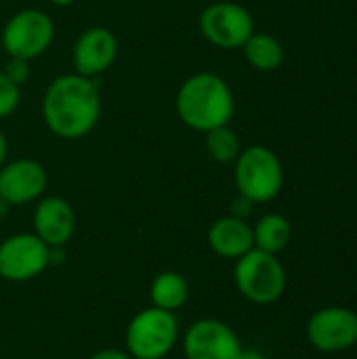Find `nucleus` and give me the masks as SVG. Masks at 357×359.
<instances>
[{
  "mask_svg": "<svg viewBox=\"0 0 357 359\" xmlns=\"http://www.w3.org/2000/svg\"><path fill=\"white\" fill-rule=\"evenodd\" d=\"M42 118L59 139L78 141L90 135L101 118V93L95 78L76 72L57 76L44 90Z\"/></svg>",
  "mask_w": 357,
  "mask_h": 359,
  "instance_id": "f257e3e1",
  "label": "nucleus"
},
{
  "mask_svg": "<svg viewBox=\"0 0 357 359\" xmlns=\"http://www.w3.org/2000/svg\"><path fill=\"white\" fill-rule=\"evenodd\" d=\"M236 111L234 90L225 78L213 72L189 76L177 93V114L194 130L208 133L231 122Z\"/></svg>",
  "mask_w": 357,
  "mask_h": 359,
  "instance_id": "f03ea898",
  "label": "nucleus"
},
{
  "mask_svg": "<svg viewBox=\"0 0 357 359\" xmlns=\"http://www.w3.org/2000/svg\"><path fill=\"white\" fill-rule=\"evenodd\" d=\"M234 181L240 196L255 204H267L282 191L284 168L276 151L265 145H250L236 158Z\"/></svg>",
  "mask_w": 357,
  "mask_h": 359,
  "instance_id": "7ed1b4c3",
  "label": "nucleus"
},
{
  "mask_svg": "<svg viewBox=\"0 0 357 359\" xmlns=\"http://www.w3.org/2000/svg\"><path fill=\"white\" fill-rule=\"evenodd\" d=\"M234 280L240 294L255 305H271L286 290V269L278 261V255L259 248L236 259Z\"/></svg>",
  "mask_w": 357,
  "mask_h": 359,
  "instance_id": "20e7f679",
  "label": "nucleus"
},
{
  "mask_svg": "<svg viewBox=\"0 0 357 359\" xmlns=\"http://www.w3.org/2000/svg\"><path fill=\"white\" fill-rule=\"evenodd\" d=\"M179 339V322L173 311L147 307L126 328V349L133 359H164Z\"/></svg>",
  "mask_w": 357,
  "mask_h": 359,
  "instance_id": "39448f33",
  "label": "nucleus"
},
{
  "mask_svg": "<svg viewBox=\"0 0 357 359\" xmlns=\"http://www.w3.org/2000/svg\"><path fill=\"white\" fill-rule=\"evenodd\" d=\"M55 38V23L40 8H21L2 27V46L8 57L36 59L48 50Z\"/></svg>",
  "mask_w": 357,
  "mask_h": 359,
  "instance_id": "423d86ee",
  "label": "nucleus"
},
{
  "mask_svg": "<svg viewBox=\"0 0 357 359\" xmlns=\"http://www.w3.org/2000/svg\"><path fill=\"white\" fill-rule=\"evenodd\" d=\"M200 34L219 48H242L255 34V19L242 4L219 0L208 4L198 19Z\"/></svg>",
  "mask_w": 357,
  "mask_h": 359,
  "instance_id": "0eeeda50",
  "label": "nucleus"
},
{
  "mask_svg": "<svg viewBox=\"0 0 357 359\" xmlns=\"http://www.w3.org/2000/svg\"><path fill=\"white\" fill-rule=\"evenodd\" d=\"M307 339L322 353L347 351L357 343V313L349 307H324L307 322Z\"/></svg>",
  "mask_w": 357,
  "mask_h": 359,
  "instance_id": "6e6552de",
  "label": "nucleus"
},
{
  "mask_svg": "<svg viewBox=\"0 0 357 359\" xmlns=\"http://www.w3.org/2000/svg\"><path fill=\"white\" fill-rule=\"evenodd\" d=\"M48 265V246L36 233H15L0 244V278L8 282H29Z\"/></svg>",
  "mask_w": 357,
  "mask_h": 359,
  "instance_id": "1a4fd4ad",
  "label": "nucleus"
},
{
  "mask_svg": "<svg viewBox=\"0 0 357 359\" xmlns=\"http://www.w3.org/2000/svg\"><path fill=\"white\" fill-rule=\"evenodd\" d=\"M238 334L221 320H198L183 337V353L187 359H238L242 353Z\"/></svg>",
  "mask_w": 357,
  "mask_h": 359,
  "instance_id": "9d476101",
  "label": "nucleus"
},
{
  "mask_svg": "<svg viewBox=\"0 0 357 359\" xmlns=\"http://www.w3.org/2000/svg\"><path fill=\"white\" fill-rule=\"evenodd\" d=\"M118 38L112 29L95 25L84 29L76 42H74V50H72V61L76 67V74L86 76V78H97L101 74H105L116 57H118Z\"/></svg>",
  "mask_w": 357,
  "mask_h": 359,
  "instance_id": "9b49d317",
  "label": "nucleus"
},
{
  "mask_svg": "<svg viewBox=\"0 0 357 359\" xmlns=\"http://www.w3.org/2000/svg\"><path fill=\"white\" fill-rule=\"evenodd\" d=\"M48 183L44 166L32 158H19L4 162L0 168V198L11 206L29 204L42 198Z\"/></svg>",
  "mask_w": 357,
  "mask_h": 359,
  "instance_id": "f8f14e48",
  "label": "nucleus"
},
{
  "mask_svg": "<svg viewBox=\"0 0 357 359\" xmlns=\"http://www.w3.org/2000/svg\"><path fill=\"white\" fill-rule=\"evenodd\" d=\"M34 233L48 246H65L76 229V215L67 200L59 196L42 198L34 210Z\"/></svg>",
  "mask_w": 357,
  "mask_h": 359,
  "instance_id": "ddd939ff",
  "label": "nucleus"
},
{
  "mask_svg": "<svg viewBox=\"0 0 357 359\" xmlns=\"http://www.w3.org/2000/svg\"><path fill=\"white\" fill-rule=\"evenodd\" d=\"M208 246L223 259H240L255 248L252 227L238 217H221L208 229Z\"/></svg>",
  "mask_w": 357,
  "mask_h": 359,
  "instance_id": "4468645a",
  "label": "nucleus"
},
{
  "mask_svg": "<svg viewBox=\"0 0 357 359\" xmlns=\"http://www.w3.org/2000/svg\"><path fill=\"white\" fill-rule=\"evenodd\" d=\"M248 65L257 72H276L284 63V46L271 34L255 32L242 46Z\"/></svg>",
  "mask_w": 357,
  "mask_h": 359,
  "instance_id": "2eb2a0df",
  "label": "nucleus"
},
{
  "mask_svg": "<svg viewBox=\"0 0 357 359\" xmlns=\"http://www.w3.org/2000/svg\"><path fill=\"white\" fill-rule=\"evenodd\" d=\"M149 299L154 307L164 311H177L181 309L189 299V284L187 280L177 271H164L154 278L149 286Z\"/></svg>",
  "mask_w": 357,
  "mask_h": 359,
  "instance_id": "dca6fc26",
  "label": "nucleus"
},
{
  "mask_svg": "<svg viewBox=\"0 0 357 359\" xmlns=\"http://www.w3.org/2000/svg\"><path fill=\"white\" fill-rule=\"evenodd\" d=\"M252 238H255V248L269 255H278L288 246L292 238V225L286 217L278 212H269L257 221V225L252 227Z\"/></svg>",
  "mask_w": 357,
  "mask_h": 359,
  "instance_id": "f3484780",
  "label": "nucleus"
},
{
  "mask_svg": "<svg viewBox=\"0 0 357 359\" xmlns=\"http://www.w3.org/2000/svg\"><path fill=\"white\" fill-rule=\"evenodd\" d=\"M204 135H206V139H204L206 151L215 162H219V164L236 162V158L242 151V145H240V137L236 135V130L229 124L213 128Z\"/></svg>",
  "mask_w": 357,
  "mask_h": 359,
  "instance_id": "a211bd4d",
  "label": "nucleus"
},
{
  "mask_svg": "<svg viewBox=\"0 0 357 359\" xmlns=\"http://www.w3.org/2000/svg\"><path fill=\"white\" fill-rule=\"evenodd\" d=\"M21 101V90L17 84H13L0 69V120L11 116Z\"/></svg>",
  "mask_w": 357,
  "mask_h": 359,
  "instance_id": "6ab92c4d",
  "label": "nucleus"
},
{
  "mask_svg": "<svg viewBox=\"0 0 357 359\" xmlns=\"http://www.w3.org/2000/svg\"><path fill=\"white\" fill-rule=\"evenodd\" d=\"M2 74H4L13 84H17V86L21 88V84H25L27 78H29V61H27V59H19V57H8V61H6Z\"/></svg>",
  "mask_w": 357,
  "mask_h": 359,
  "instance_id": "aec40b11",
  "label": "nucleus"
},
{
  "mask_svg": "<svg viewBox=\"0 0 357 359\" xmlns=\"http://www.w3.org/2000/svg\"><path fill=\"white\" fill-rule=\"evenodd\" d=\"M252 208H255V202H250L248 198L238 194V198H234V202H231V217H238V219L246 221V217L252 212Z\"/></svg>",
  "mask_w": 357,
  "mask_h": 359,
  "instance_id": "412c9836",
  "label": "nucleus"
},
{
  "mask_svg": "<svg viewBox=\"0 0 357 359\" xmlns=\"http://www.w3.org/2000/svg\"><path fill=\"white\" fill-rule=\"evenodd\" d=\"M88 359H133L128 353L120 351V349H103V351H97L93 353Z\"/></svg>",
  "mask_w": 357,
  "mask_h": 359,
  "instance_id": "4be33fe9",
  "label": "nucleus"
},
{
  "mask_svg": "<svg viewBox=\"0 0 357 359\" xmlns=\"http://www.w3.org/2000/svg\"><path fill=\"white\" fill-rule=\"evenodd\" d=\"M6 156H8V141H6V137L2 135V130H0V168H2V164L6 162Z\"/></svg>",
  "mask_w": 357,
  "mask_h": 359,
  "instance_id": "5701e85b",
  "label": "nucleus"
},
{
  "mask_svg": "<svg viewBox=\"0 0 357 359\" xmlns=\"http://www.w3.org/2000/svg\"><path fill=\"white\" fill-rule=\"evenodd\" d=\"M238 359H267V355L257 351V349H242V353H240Z\"/></svg>",
  "mask_w": 357,
  "mask_h": 359,
  "instance_id": "b1692460",
  "label": "nucleus"
},
{
  "mask_svg": "<svg viewBox=\"0 0 357 359\" xmlns=\"http://www.w3.org/2000/svg\"><path fill=\"white\" fill-rule=\"evenodd\" d=\"M8 208H11V204H8L6 200H2V198H0V223L6 219V215H8Z\"/></svg>",
  "mask_w": 357,
  "mask_h": 359,
  "instance_id": "393cba45",
  "label": "nucleus"
},
{
  "mask_svg": "<svg viewBox=\"0 0 357 359\" xmlns=\"http://www.w3.org/2000/svg\"><path fill=\"white\" fill-rule=\"evenodd\" d=\"M50 4H55V6H69V4H74L76 0H48Z\"/></svg>",
  "mask_w": 357,
  "mask_h": 359,
  "instance_id": "a878e982",
  "label": "nucleus"
},
{
  "mask_svg": "<svg viewBox=\"0 0 357 359\" xmlns=\"http://www.w3.org/2000/svg\"><path fill=\"white\" fill-rule=\"evenodd\" d=\"M0 359H4V358H0Z\"/></svg>",
  "mask_w": 357,
  "mask_h": 359,
  "instance_id": "bb28decb",
  "label": "nucleus"
}]
</instances>
